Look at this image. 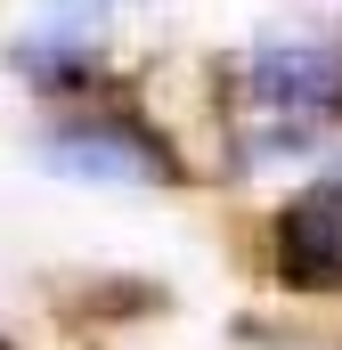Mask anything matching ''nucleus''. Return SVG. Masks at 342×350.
<instances>
[{
  "instance_id": "1",
  "label": "nucleus",
  "mask_w": 342,
  "mask_h": 350,
  "mask_svg": "<svg viewBox=\"0 0 342 350\" xmlns=\"http://www.w3.org/2000/svg\"><path fill=\"white\" fill-rule=\"evenodd\" d=\"M41 163L66 172V179H98V187H171L179 179L171 147L147 122H131V114H82V122L49 131L41 139Z\"/></svg>"
},
{
  "instance_id": "2",
  "label": "nucleus",
  "mask_w": 342,
  "mask_h": 350,
  "mask_svg": "<svg viewBox=\"0 0 342 350\" xmlns=\"http://www.w3.org/2000/svg\"><path fill=\"white\" fill-rule=\"evenodd\" d=\"M277 277L302 285V293L342 285V179L302 187V196L277 212Z\"/></svg>"
},
{
  "instance_id": "3",
  "label": "nucleus",
  "mask_w": 342,
  "mask_h": 350,
  "mask_svg": "<svg viewBox=\"0 0 342 350\" xmlns=\"http://www.w3.org/2000/svg\"><path fill=\"white\" fill-rule=\"evenodd\" d=\"M253 98L277 114V131H310L342 98V57L310 49V41H277L253 57Z\"/></svg>"
}]
</instances>
